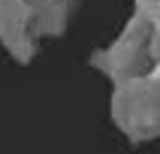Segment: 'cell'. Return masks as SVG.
<instances>
[]
</instances>
